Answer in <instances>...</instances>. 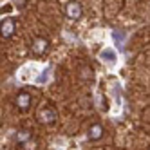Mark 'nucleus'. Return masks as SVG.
<instances>
[{"instance_id":"1","label":"nucleus","mask_w":150,"mask_h":150,"mask_svg":"<svg viewBox=\"0 0 150 150\" xmlns=\"http://www.w3.org/2000/svg\"><path fill=\"white\" fill-rule=\"evenodd\" d=\"M58 117V112L54 110L52 105H44L42 109L38 110V121L44 123V125H52Z\"/></svg>"},{"instance_id":"2","label":"nucleus","mask_w":150,"mask_h":150,"mask_svg":"<svg viewBox=\"0 0 150 150\" xmlns=\"http://www.w3.org/2000/svg\"><path fill=\"white\" fill-rule=\"evenodd\" d=\"M83 13V9H81V4L76 2V0H72V2H69L65 6V15L71 18V20H78Z\"/></svg>"},{"instance_id":"3","label":"nucleus","mask_w":150,"mask_h":150,"mask_svg":"<svg viewBox=\"0 0 150 150\" xmlns=\"http://www.w3.org/2000/svg\"><path fill=\"white\" fill-rule=\"evenodd\" d=\"M15 35V20L13 18H4L2 20V38L7 40V38H11Z\"/></svg>"},{"instance_id":"4","label":"nucleus","mask_w":150,"mask_h":150,"mask_svg":"<svg viewBox=\"0 0 150 150\" xmlns=\"http://www.w3.org/2000/svg\"><path fill=\"white\" fill-rule=\"evenodd\" d=\"M47 40L45 38H35L33 40V44H31V49H33V54H36V56H42L44 52L47 51Z\"/></svg>"},{"instance_id":"5","label":"nucleus","mask_w":150,"mask_h":150,"mask_svg":"<svg viewBox=\"0 0 150 150\" xmlns=\"http://www.w3.org/2000/svg\"><path fill=\"white\" fill-rule=\"evenodd\" d=\"M15 103H16V107H18L20 110H27L29 105H31V94L25 92V91H24V92H18Z\"/></svg>"},{"instance_id":"6","label":"nucleus","mask_w":150,"mask_h":150,"mask_svg":"<svg viewBox=\"0 0 150 150\" xmlns=\"http://www.w3.org/2000/svg\"><path fill=\"white\" fill-rule=\"evenodd\" d=\"M101 136H103V127L101 125L96 123V125H92L89 128V139H91V141H98Z\"/></svg>"},{"instance_id":"7","label":"nucleus","mask_w":150,"mask_h":150,"mask_svg":"<svg viewBox=\"0 0 150 150\" xmlns=\"http://www.w3.org/2000/svg\"><path fill=\"white\" fill-rule=\"evenodd\" d=\"M29 137H31V136H29L27 130H20V132L16 134V141H18V143H24V141H27Z\"/></svg>"},{"instance_id":"8","label":"nucleus","mask_w":150,"mask_h":150,"mask_svg":"<svg viewBox=\"0 0 150 150\" xmlns=\"http://www.w3.org/2000/svg\"><path fill=\"white\" fill-rule=\"evenodd\" d=\"M101 56H103V58L107 56V58H110V60H114V52H112V51H103V52H101Z\"/></svg>"},{"instance_id":"9","label":"nucleus","mask_w":150,"mask_h":150,"mask_svg":"<svg viewBox=\"0 0 150 150\" xmlns=\"http://www.w3.org/2000/svg\"><path fill=\"white\" fill-rule=\"evenodd\" d=\"M13 2H15V6H16V7H20V9L25 6V0H13Z\"/></svg>"}]
</instances>
